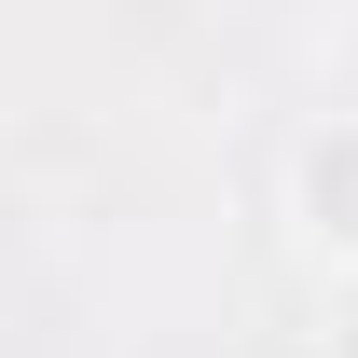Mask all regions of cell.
Listing matches in <instances>:
<instances>
[{
  "label": "cell",
  "mask_w": 358,
  "mask_h": 358,
  "mask_svg": "<svg viewBox=\"0 0 358 358\" xmlns=\"http://www.w3.org/2000/svg\"><path fill=\"white\" fill-rule=\"evenodd\" d=\"M289 207H303V248H317V262H331V275H358V110H331V124L303 138Z\"/></svg>",
  "instance_id": "cell-1"
},
{
  "label": "cell",
  "mask_w": 358,
  "mask_h": 358,
  "mask_svg": "<svg viewBox=\"0 0 358 358\" xmlns=\"http://www.w3.org/2000/svg\"><path fill=\"white\" fill-rule=\"evenodd\" d=\"M331 358H358V275H345V303H331Z\"/></svg>",
  "instance_id": "cell-2"
}]
</instances>
